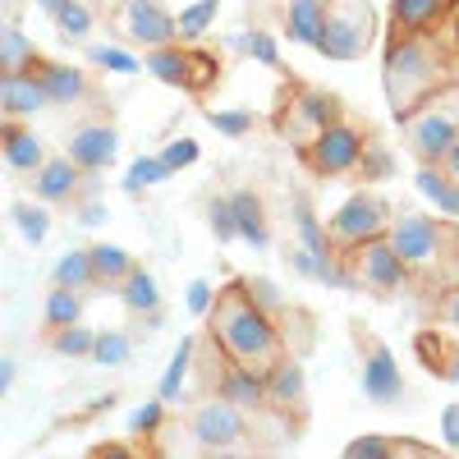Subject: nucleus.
Wrapping results in <instances>:
<instances>
[{
    "instance_id": "obj_14",
    "label": "nucleus",
    "mask_w": 459,
    "mask_h": 459,
    "mask_svg": "<svg viewBox=\"0 0 459 459\" xmlns=\"http://www.w3.org/2000/svg\"><path fill=\"white\" fill-rule=\"evenodd\" d=\"M79 161H47L42 170H37V198L42 203H60L69 198L74 188H79Z\"/></svg>"
},
{
    "instance_id": "obj_41",
    "label": "nucleus",
    "mask_w": 459,
    "mask_h": 459,
    "mask_svg": "<svg viewBox=\"0 0 459 459\" xmlns=\"http://www.w3.org/2000/svg\"><path fill=\"white\" fill-rule=\"evenodd\" d=\"M207 221H212V235H216L221 244L239 239V221H235V207H230V198H225V203H212Z\"/></svg>"
},
{
    "instance_id": "obj_23",
    "label": "nucleus",
    "mask_w": 459,
    "mask_h": 459,
    "mask_svg": "<svg viewBox=\"0 0 459 459\" xmlns=\"http://www.w3.org/2000/svg\"><path fill=\"white\" fill-rule=\"evenodd\" d=\"M266 400L299 404V400H303V368H299V363H276L272 377H266Z\"/></svg>"
},
{
    "instance_id": "obj_40",
    "label": "nucleus",
    "mask_w": 459,
    "mask_h": 459,
    "mask_svg": "<svg viewBox=\"0 0 459 459\" xmlns=\"http://www.w3.org/2000/svg\"><path fill=\"white\" fill-rule=\"evenodd\" d=\"M88 56H92V65H101V69H110V74H138V69H143V65H138L129 51H120V47H92Z\"/></svg>"
},
{
    "instance_id": "obj_48",
    "label": "nucleus",
    "mask_w": 459,
    "mask_h": 459,
    "mask_svg": "<svg viewBox=\"0 0 459 459\" xmlns=\"http://www.w3.org/2000/svg\"><path fill=\"white\" fill-rule=\"evenodd\" d=\"M184 303H188V313H194V317H207L212 313V285L207 281H188Z\"/></svg>"
},
{
    "instance_id": "obj_3",
    "label": "nucleus",
    "mask_w": 459,
    "mask_h": 459,
    "mask_svg": "<svg viewBox=\"0 0 459 459\" xmlns=\"http://www.w3.org/2000/svg\"><path fill=\"white\" fill-rule=\"evenodd\" d=\"M368 42H372L368 0H331L317 51L331 56V60H359V56L368 51Z\"/></svg>"
},
{
    "instance_id": "obj_8",
    "label": "nucleus",
    "mask_w": 459,
    "mask_h": 459,
    "mask_svg": "<svg viewBox=\"0 0 459 459\" xmlns=\"http://www.w3.org/2000/svg\"><path fill=\"white\" fill-rule=\"evenodd\" d=\"M391 244H395V253L404 262H432V253L441 244V230L428 216H400L391 225Z\"/></svg>"
},
{
    "instance_id": "obj_43",
    "label": "nucleus",
    "mask_w": 459,
    "mask_h": 459,
    "mask_svg": "<svg viewBox=\"0 0 459 459\" xmlns=\"http://www.w3.org/2000/svg\"><path fill=\"white\" fill-rule=\"evenodd\" d=\"M244 290H248V299L257 303V308H266V313H276L281 303H285V294L266 281V276H253V281H244Z\"/></svg>"
},
{
    "instance_id": "obj_30",
    "label": "nucleus",
    "mask_w": 459,
    "mask_h": 459,
    "mask_svg": "<svg viewBox=\"0 0 459 459\" xmlns=\"http://www.w3.org/2000/svg\"><path fill=\"white\" fill-rule=\"evenodd\" d=\"M188 359H194V340H179V354L170 359V368H166V377H161V386H157V395H161L166 404H170V400H179V391H184Z\"/></svg>"
},
{
    "instance_id": "obj_32",
    "label": "nucleus",
    "mask_w": 459,
    "mask_h": 459,
    "mask_svg": "<svg viewBox=\"0 0 459 459\" xmlns=\"http://www.w3.org/2000/svg\"><path fill=\"white\" fill-rule=\"evenodd\" d=\"M216 10H221V0H198V5H188V10H179V37H203L207 28H212V19H216Z\"/></svg>"
},
{
    "instance_id": "obj_51",
    "label": "nucleus",
    "mask_w": 459,
    "mask_h": 459,
    "mask_svg": "<svg viewBox=\"0 0 459 459\" xmlns=\"http://www.w3.org/2000/svg\"><path fill=\"white\" fill-rule=\"evenodd\" d=\"M0 386H5V391L14 386V359H5V363H0Z\"/></svg>"
},
{
    "instance_id": "obj_39",
    "label": "nucleus",
    "mask_w": 459,
    "mask_h": 459,
    "mask_svg": "<svg viewBox=\"0 0 459 459\" xmlns=\"http://www.w3.org/2000/svg\"><path fill=\"white\" fill-rule=\"evenodd\" d=\"M294 230H299V239H303V248H313V253H326V235H322V225H317V216L308 212V207H294Z\"/></svg>"
},
{
    "instance_id": "obj_36",
    "label": "nucleus",
    "mask_w": 459,
    "mask_h": 459,
    "mask_svg": "<svg viewBox=\"0 0 459 459\" xmlns=\"http://www.w3.org/2000/svg\"><path fill=\"white\" fill-rule=\"evenodd\" d=\"M14 221H19V230H23V239H32V244H42V239L51 235V216H47L42 207H32V203H19V207H14Z\"/></svg>"
},
{
    "instance_id": "obj_35",
    "label": "nucleus",
    "mask_w": 459,
    "mask_h": 459,
    "mask_svg": "<svg viewBox=\"0 0 459 459\" xmlns=\"http://www.w3.org/2000/svg\"><path fill=\"white\" fill-rule=\"evenodd\" d=\"M79 299H74V290H65V285H56V294L47 299V322L51 326H74L79 322Z\"/></svg>"
},
{
    "instance_id": "obj_46",
    "label": "nucleus",
    "mask_w": 459,
    "mask_h": 459,
    "mask_svg": "<svg viewBox=\"0 0 459 459\" xmlns=\"http://www.w3.org/2000/svg\"><path fill=\"white\" fill-rule=\"evenodd\" d=\"M161 161H166L170 170H179V166H194V161H198V143H194V138H175V143L161 152Z\"/></svg>"
},
{
    "instance_id": "obj_29",
    "label": "nucleus",
    "mask_w": 459,
    "mask_h": 459,
    "mask_svg": "<svg viewBox=\"0 0 459 459\" xmlns=\"http://www.w3.org/2000/svg\"><path fill=\"white\" fill-rule=\"evenodd\" d=\"M125 303H129V313H157V303H161L157 281H152L147 272H134L125 281Z\"/></svg>"
},
{
    "instance_id": "obj_1",
    "label": "nucleus",
    "mask_w": 459,
    "mask_h": 459,
    "mask_svg": "<svg viewBox=\"0 0 459 459\" xmlns=\"http://www.w3.org/2000/svg\"><path fill=\"white\" fill-rule=\"evenodd\" d=\"M216 331L225 340V350L235 354L244 368L266 363L276 354V326L266 322V308L248 299V290H235L221 299V313H216Z\"/></svg>"
},
{
    "instance_id": "obj_38",
    "label": "nucleus",
    "mask_w": 459,
    "mask_h": 459,
    "mask_svg": "<svg viewBox=\"0 0 459 459\" xmlns=\"http://www.w3.org/2000/svg\"><path fill=\"white\" fill-rule=\"evenodd\" d=\"M56 23H60V32H65V37H88L92 14H88V5H79V0H65L60 14H56Z\"/></svg>"
},
{
    "instance_id": "obj_12",
    "label": "nucleus",
    "mask_w": 459,
    "mask_h": 459,
    "mask_svg": "<svg viewBox=\"0 0 459 459\" xmlns=\"http://www.w3.org/2000/svg\"><path fill=\"white\" fill-rule=\"evenodd\" d=\"M404 257L395 253L391 239H368V253H363V281L377 285V290H395L404 281Z\"/></svg>"
},
{
    "instance_id": "obj_25",
    "label": "nucleus",
    "mask_w": 459,
    "mask_h": 459,
    "mask_svg": "<svg viewBox=\"0 0 459 459\" xmlns=\"http://www.w3.org/2000/svg\"><path fill=\"white\" fill-rule=\"evenodd\" d=\"M92 266H97V281H129L134 276V257L125 248H115V244H97Z\"/></svg>"
},
{
    "instance_id": "obj_2",
    "label": "nucleus",
    "mask_w": 459,
    "mask_h": 459,
    "mask_svg": "<svg viewBox=\"0 0 459 459\" xmlns=\"http://www.w3.org/2000/svg\"><path fill=\"white\" fill-rule=\"evenodd\" d=\"M441 79L437 69V56L423 47V42H395L386 51V97H391V110L400 120H409V110L418 106V97H428V88Z\"/></svg>"
},
{
    "instance_id": "obj_16",
    "label": "nucleus",
    "mask_w": 459,
    "mask_h": 459,
    "mask_svg": "<svg viewBox=\"0 0 459 459\" xmlns=\"http://www.w3.org/2000/svg\"><path fill=\"white\" fill-rule=\"evenodd\" d=\"M290 266L299 276H313V281H322V285H335V290H354V281L340 272V266L331 262V253H313V248H299V253H290Z\"/></svg>"
},
{
    "instance_id": "obj_21",
    "label": "nucleus",
    "mask_w": 459,
    "mask_h": 459,
    "mask_svg": "<svg viewBox=\"0 0 459 459\" xmlns=\"http://www.w3.org/2000/svg\"><path fill=\"white\" fill-rule=\"evenodd\" d=\"M56 285L65 290H79V285H92L97 281V266H92V248H69L60 262H56Z\"/></svg>"
},
{
    "instance_id": "obj_28",
    "label": "nucleus",
    "mask_w": 459,
    "mask_h": 459,
    "mask_svg": "<svg viewBox=\"0 0 459 459\" xmlns=\"http://www.w3.org/2000/svg\"><path fill=\"white\" fill-rule=\"evenodd\" d=\"M0 65H5V74H23V65H32V42L14 23L0 32Z\"/></svg>"
},
{
    "instance_id": "obj_53",
    "label": "nucleus",
    "mask_w": 459,
    "mask_h": 459,
    "mask_svg": "<svg viewBox=\"0 0 459 459\" xmlns=\"http://www.w3.org/2000/svg\"><path fill=\"white\" fill-rule=\"evenodd\" d=\"M446 317H450V322H455V326H459V290H455V294H450V308H446Z\"/></svg>"
},
{
    "instance_id": "obj_9",
    "label": "nucleus",
    "mask_w": 459,
    "mask_h": 459,
    "mask_svg": "<svg viewBox=\"0 0 459 459\" xmlns=\"http://www.w3.org/2000/svg\"><path fill=\"white\" fill-rule=\"evenodd\" d=\"M115 157H120V138L106 125H88L69 138V161H79L83 170H106L115 166Z\"/></svg>"
},
{
    "instance_id": "obj_20",
    "label": "nucleus",
    "mask_w": 459,
    "mask_h": 459,
    "mask_svg": "<svg viewBox=\"0 0 459 459\" xmlns=\"http://www.w3.org/2000/svg\"><path fill=\"white\" fill-rule=\"evenodd\" d=\"M413 184H418V194H423L428 203H437V212H450V216H459V184H450L446 175H437L432 166H423L413 175Z\"/></svg>"
},
{
    "instance_id": "obj_17",
    "label": "nucleus",
    "mask_w": 459,
    "mask_h": 459,
    "mask_svg": "<svg viewBox=\"0 0 459 459\" xmlns=\"http://www.w3.org/2000/svg\"><path fill=\"white\" fill-rule=\"evenodd\" d=\"M230 207H235V221H239V239H248L253 248H266L272 235H266V221H262V203L239 188V194H230Z\"/></svg>"
},
{
    "instance_id": "obj_5",
    "label": "nucleus",
    "mask_w": 459,
    "mask_h": 459,
    "mask_svg": "<svg viewBox=\"0 0 459 459\" xmlns=\"http://www.w3.org/2000/svg\"><path fill=\"white\" fill-rule=\"evenodd\" d=\"M409 125V143H413V152L423 161H446V152L459 143V115H450V110H428V115H418V120H404Z\"/></svg>"
},
{
    "instance_id": "obj_37",
    "label": "nucleus",
    "mask_w": 459,
    "mask_h": 459,
    "mask_svg": "<svg viewBox=\"0 0 459 459\" xmlns=\"http://www.w3.org/2000/svg\"><path fill=\"white\" fill-rule=\"evenodd\" d=\"M235 47L239 51H248L253 60H262V65H276L281 60V47H276V37H266V32H244V37H235Z\"/></svg>"
},
{
    "instance_id": "obj_22",
    "label": "nucleus",
    "mask_w": 459,
    "mask_h": 459,
    "mask_svg": "<svg viewBox=\"0 0 459 459\" xmlns=\"http://www.w3.org/2000/svg\"><path fill=\"white\" fill-rule=\"evenodd\" d=\"M188 65H194V60H184V56L170 51V47H152V56L143 60V69L152 74V79H157V83H170V88L188 83Z\"/></svg>"
},
{
    "instance_id": "obj_45",
    "label": "nucleus",
    "mask_w": 459,
    "mask_h": 459,
    "mask_svg": "<svg viewBox=\"0 0 459 459\" xmlns=\"http://www.w3.org/2000/svg\"><path fill=\"white\" fill-rule=\"evenodd\" d=\"M161 404H166V400L157 395V400H147L143 409H134V413H129V432H157V428H161Z\"/></svg>"
},
{
    "instance_id": "obj_13",
    "label": "nucleus",
    "mask_w": 459,
    "mask_h": 459,
    "mask_svg": "<svg viewBox=\"0 0 459 459\" xmlns=\"http://www.w3.org/2000/svg\"><path fill=\"white\" fill-rule=\"evenodd\" d=\"M326 28V0H290V37L303 47H317Z\"/></svg>"
},
{
    "instance_id": "obj_55",
    "label": "nucleus",
    "mask_w": 459,
    "mask_h": 459,
    "mask_svg": "<svg viewBox=\"0 0 459 459\" xmlns=\"http://www.w3.org/2000/svg\"><path fill=\"white\" fill-rule=\"evenodd\" d=\"M450 381H459V363H455V368H450Z\"/></svg>"
},
{
    "instance_id": "obj_47",
    "label": "nucleus",
    "mask_w": 459,
    "mask_h": 459,
    "mask_svg": "<svg viewBox=\"0 0 459 459\" xmlns=\"http://www.w3.org/2000/svg\"><path fill=\"white\" fill-rule=\"evenodd\" d=\"M391 170H395L391 152H381V147H363V175H372V179H386Z\"/></svg>"
},
{
    "instance_id": "obj_49",
    "label": "nucleus",
    "mask_w": 459,
    "mask_h": 459,
    "mask_svg": "<svg viewBox=\"0 0 459 459\" xmlns=\"http://www.w3.org/2000/svg\"><path fill=\"white\" fill-rule=\"evenodd\" d=\"M441 437L450 450H459V404H446L441 409Z\"/></svg>"
},
{
    "instance_id": "obj_56",
    "label": "nucleus",
    "mask_w": 459,
    "mask_h": 459,
    "mask_svg": "<svg viewBox=\"0 0 459 459\" xmlns=\"http://www.w3.org/2000/svg\"><path fill=\"white\" fill-rule=\"evenodd\" d=\"M326 5H331V0H326Z\"/></svg>"
},
{
    "instance_id": "obj_42",
    "label": "nucleus",
    "mask_w": 459,
    "mask_h": 459,
    "mask_svg": "<svg viewBox=\"0 0 459 459\" xmlns=\"http://www.w3.org/2000/svg\"><path fill=\"white\" fill-rule=\"evenodd\" d=\"M207 120L225 134V138H244L253 129V115L248 110H207Z\"/></svg>"
},
{
    "instance_id": "obj_54",
    "label": "nucleus",
    "mask_w": 459,
    "mask_h": 459,
    "mask_svg": "<svg viewBox=\"0 0 459 459\" xmlns=\"http://www.w3.org/2000/svg\"><path fill=\"white\" fill-rule=\"evenodd\" d=\"M37 5H42L47 14H60V5H65V0H37Z\"/></svg>"
},
{
    "instance_id": "obj_27",
    "label": "nucleus",
    "mask_w": 459,
    "mask_h": 459,
    "mask_svg": "<svg viewBox=\"0 0 459 459\" xmlns=\"http://www.w3.org/2000/svg\"><path fill=\"white\" fill-rule=\"evenodd\" d=\"M175 170L161 161V157H138L125 175V194H138V188H152V184H166Z\"/></svg>"
},
{
    "instance_id": "obj_15",
    "label": "nucleus",
    "mask_w": 459,
    "mask_h": 459,
    "mask_svg": "<svg viewBox=\"0 0 459 459\" xmlns=\"http://www.w3.org/2000/svg\"><path fill=\"white\" fill-rule=\"evenodd\" d=\"M51 97L42 88V79H28V74H5V110L10 115H37Z\"/></svg>"
},
{
    "instance_id": "obj_7",
    "label": "nucleus",
    "mask_w": 459,
    "mask_h": 459,
    "mask_svg": "<svg viewBox=\"0 0 459 459\" xmlns=\"http://www.w3.org/2000/svg\"><path fill=\"white\" fill-rule=\"evenodd\" d=\"M331 230H335V239H344V244L377 239L381 230H386V207H381L377 198H368V194H354L350 203H344V207L335 212Z\"/></svg>"
},
{
    "instance_id": "obj_19",
    "label": "nucleus",
    "mask_w": 459,
    "mask_h": 459,
    "mask_svg": "<svg viewBox=\"0 0 459 459\" xmlns=\"http://www.w3.org/2000/svg\"><path fill=\"white\" fill-rule=\"evenodd\" d=\"M5 161L14 166V170H42L47 166V152H42V143H37L32 134H23V129H5Z\"/></svg>"
},
{
    "instance_id": "obj_31",
    "label": "nucleus",
    "mask_w": 459,
    "mask_h": 459,
    "mask_svg": "<svg viewBox=\"0 0 459 459\" xmlns=\"http://www.w3.org/2000/svg\"><path fill=\"white\" fill-rule=\"evenodd\" d=\"M97 350V335L88 331V326H60V335H56V354H65V359H83V354H92Z\"/></svg>"
},
{
    "instance_id": "obj_6",
    "label": "nucleus",
    "mask_w": 459,
    "mask_h": 459,
    "mask_svg": "<svg viewBox=\"0 0 459 459\" xmlns=\"http://www.w3.org/2000/svg\"><path fill=\"white\" fill-rule=\"evenodd\" d=\"M194 437H198V446H207V450H230V446L244 437V413H239V404H235V400H212V404H203V409L194 413Z\"/></svg>"
},
{
    "instance_id": "obj_33",
    "label": "nucleus",
    "mask_w": 459,
    "mask_h": 459,
    "mask_svg": "<svg viewBox=\"0 0 459 459\" xmlns=\"http://www.w3.org/2000/svg\"><path fill=\"white\" fill-rule=\"evenodd\" d=\"M129 335L125 331H101L97 335V350H92V359L97 363H106V368H120V363H129Z\"/></svg>"
},
{
    "instance_id": "obj_18",
    "label": "nucleus",
    "mask_w": 459,
    "mask_h": 459,
    "mask_svg": "<svg viewBox=\"0 0 459 459\" xmlns=\"http://www.w3.org/2000/svg\"><path fill=\"white\" fill-rule=\"evenodd\" d=\"M221 395L235 400L239 409H257V404L266 400V377H257L253 368H235V372H225Z\"/></svg>"
},
{
    "instance_id": "obj_26",
    "label": "nucleus",
    "mask_w": 459,
    "mask_h": 459,
    "mask_svg": "<svg viewBox=\"0 0 459 459\" xmlns=\"http://www.w3.org/2000/svg\"><path fill=\"white\" fill-rule=\"evenodd\" d=\"M395 23L404 28V32H423L437 14H441V0H395Z\"/></svg>"
},
{
    "instance_id": "obj_44",
    "label": "nucleus",
    "mask_w": 459,
    "mask_h": 459,
    "mask_svg": "<svg viewBox=\"0 0 459 459\" xmlns=\"http://www.w3.org/2000/svg\"><path fill=\"white\" fill-rule=\"evenodd\" d=\"M344 455H350V459H381V455H395V441H386V437H359V441L344 446Z\"/></svg>"
},
{
    "instance_id": "obj_50",
    "label": "nucleus",
    "mask_w": 459,
    "mask_h": 459,
    "mask_svg": "<svg viewBox=\"0 0 459 459\" xmlns=\"http://www.w3.org/2000/svg\"><path fill=\"white\" fill-rule=\"evenodd\" d=\"M101 221H106V207H101V203H88L83 216H79V225H88V230H97Z\"/></svg>"
},
{
    "instance_id": "obj_24",
    "label": "nucleus",
    "mask_w": 459,
    "mask_h": 459,
    "mask_svg": "<svg viewBox=\"0 0 459 459\" xmlns=\"http://www.w3.org/2000/svg\"><path fill=\"white\" fill-rule=\"evenodd\" d=\"M42 88H47L51 101H79L83 97V74L69 69V65H51L42 74Z\"/></svg>"
},
{
    "instance_id": "obj_52",
    "label": "nucleus",
    "mask_w": 459,
    "mask_h": 459,
    "mask_svg": "<svg viewBox=\"0 0 459 459\" xmlns=\"http://www.w3.org/2000/svg\"><path fill=\"white\" fill-rule=\"evenodd\" d=\"M446 166H450V179L459 184V143H455V147L446 152Z\"/></svg>"
},
{
    "instance_id": "obj_11",
    "label": "nucleus",
    "mask_w": 459,
    "mask_h": 459,
    "mask_svg": "<svg viewBox=\"0 0 459 459\" xmlns=\"http://www.w3.org/2000/svg\"><path fill=\"white\" fill-rule=\"evenodd\" d=\"M129 32L143 47H170V37H179V23L157 0H129Z\"/></svg>"
},
{
    "instance_id": "obj_34",
    "label": "nucleus",
    "mask_w": 459,
    "mask_h": 459,
    "mask_svg": "<svg viewBox=\"0 0 459 459\" xmlns=\"http://www.w3.org/2000/svg\"><path fill=\"white\" fill-rule=\"evenodd\" d=\"M299 115H303L313 129H326V125H335L340 106H335V97H326V92H308V97L299 101Z\"/></svg>"
},
{
    "instance_id": "obj_4",
    "label": "nucleus",
    "mask_w": 459,
    "mask_h": 459,
    "mask_svg": "<svg viewBox=\"0 0 459 459\" xmlns=\"http://www.w3.org/2000/svg\"><path fill=\"white\" fill-rule=\"evenodd\" d=\"M308 161L322 170V175H340V170H354L363 161V138L344 125H326L317 129L313 147H308Z\"/></svg>"
},
{
    "instance_id": "obj_10",
    "label": "nucleus",
    "mask_w": 459,
    "mask_h": 459,
    "mask_svg": "<svg viewBox=\"0 0 459 459\" xmlns=\"http://www.w3.org/2000/svg\"><path fill=\"white\" fill-rule=\"evenodd\" d=\"M363 395L372 404H395L404 395V377H400V363L391 359V350H372V359L363 363Z\"/></svg>"
}]
</instances>
